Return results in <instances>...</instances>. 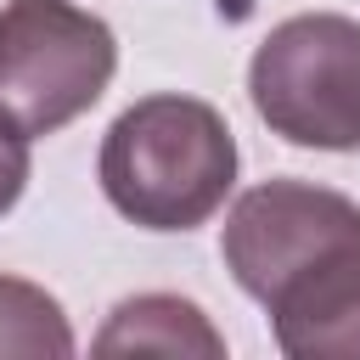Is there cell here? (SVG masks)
Returning a JSON list of instances; mask_svg holds the SVG:
<instances>
[{
	"label": "cell",
	"mask_w": 360,
	"mask_h": 360,
	"mask_svg": "<svg viewBox=\"0 0 360 360\" xmlns=\"http://www.w3.org/2000/svg\"><path fill=\"white\" fill-rule=\"evenodd\" d=\"M96 354H202V360H219L225 338L214 332V321L191 298L141 292L107 315V326L96 332Z\"/></svg>",
	"instance_id": "obj_5"
},
{
	"label": "cell",
	"mask_w": 360,
	"mask_h": 360,
	"mask_svg": "<svg viewBox=\"0 0 360 360\" xmlns=\"http://www.w3.org/2000/svg\"><path fill=\"white\" fill-rule=\"evenodd\" d=\"M0 354H17V360H68L73 354V326H68L62 304L22 276H0Z\"/></svg>",
	"instance_id": "obj_6"
},
{
	"label": "cell",
	"mask_w": 360,
	"mask_h": 360,
	"mask_svg": "<svg viewBox=\"0 0 360 360\" xmlns=\"http://www.w3.org/2000/svg\"><path fill=\"white\" fill-rule=\"evenodd\" d=\"M22 186H28V135L0 118V214L17 208Z\"/></svg>",
	"instance_id": "obj_7"
},
{
	"label": "cell",
	"mask_w": 360,
	"mask_h": 360,
	"mask_svg": "<svg viewBox=\"0 0 360 360\" xmlns=\"http://www.w3.org/2000/svg\"><path fill=\"white\" fill-rule=\"evenodd\" d=\"M96 174L107 202L141 231H191L236 186V135L197 96H141L101 135Z\"/></svg>",
	"instance_id": "obj_2"
},
{
	"label": "cell",
	"mask_w": 360,
	"mask_h": 360,
	"mask_svg": "<svg viewBox=\"0 0 360 360\" xmlns=\"http://www.w3.org/2000/svg\"><path fill=\"white\" fill-rule=\"evenodd\" d=\"M219 259L264 304L287 360H360V202L309 180H264L231 202Z\"/></svg>",
	"instance_id": "obj_1"
},
{
	"label": "cell",
	"mask_w": 360,
	"mask_h": 360,
	"mask_svg": "<svg viewBox=\"0 0 360 360\" xmlns=\"http://www.w3.org/2000/svg\"><path fill=\"white\" fill-rule=\"evenodd\" d=\"M253 112L270 135L315 152L360 146V22L343 11H298L276 22L248 62Z\"/></svg>",
	"instance_id": "obj_4"
},
{
	"label": "cell",
	"mask_w": 360,
	"mask_h": 360,
	"mask_svg": "<svg viewBox=\"0 0 360 360\" xmlns=\"http://www.w3.org/2000/svg\"><path fill=\"white\" fill-rule=\"evenodd\" d=\"M118 73L112 28L73 0L0 6V118L11 129L56 135L90 112Z\"/></svg>",
	"instance_id": "obj_3"
}]
</instances>
